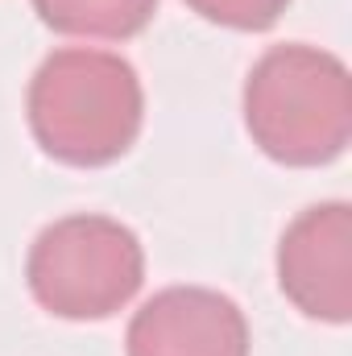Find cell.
<instances>
[{
	"mask_svg": "<svg viewBox=\"0 0 352 356\" xmlns=\"http://www.w3.org/2000/svg\"><path fill=\"white\" fill-rule=\"evenodd\" d=\"M145 91L137 71L108 50H54L29 83V129L67 166H108L137 141Z\"/></svg>",
	"mask_w": 352,
	"mask_h": 356,
	"instance_id": "cell-1",
	"label": "cell"
},
{
	"mask_svg": "<svg viewBox=\"0 0 352 356\" xmlns=\"http://www.w3.org/2000/svg\"><path fill=\"white\" fill-rule=\"evenodd\" d=\"M245 124L282 166H328L349 149V67L319 46H273L245 83Z\"/></svg>",
	"mask_w": 352,
	"mask_h": 356,
	"instance_id": "cell-2",
	"label": "cell"
},
{
	"mask_svg": "<svg viewBox=\"0 0 352 356\" xmlns=\"http://www.w3.org/2000/svg\"><path fill=\"white\" fill-rule=\"evenodd\" d=\"M25 277L58 319H108L145 282V249L112 216H63L38 232Z\"/></svg>",
	"mask_w": 352,
	"mask_h": 356,
	"instance_id": "cell-3",
	"label": "cell"
},
{
	"mask_svg": "<svg viewBox=\"0 0 352 356\" xmlns=\"http://www.w3.org/2000/svg\"><path fill=\"white\" fill-rule=\"evenodd\" d=\"M282 294L319 323H349L352 315V207H307L278 245Z\"/></svg>",
	"mask_w": 352,
	"mask_h": 356,
	"instance_id": "cell-4",
	"label": "cell"
},
{
	"mask_svg": "<svg viewBox=\"0 0 352 356\" xmlns=\"http://www.w3.org/2000/svg\"><path fill=\"white\" fill-rule=\"evenodd\" d=\"M129 356H249L245 311L207 286H166L129 323Z\"/></svg>",
	"mask_w": 352,
	"mask_h": 356,
	"instance_id": "cell-5",
	"label": "cell"
},
{
	"mask_svg": "<svg viewBox=\"0 0 352 356\" xmlns=\"http://www.w3.org/2000/svg\"><path fill=\"white\" fill-rule=\"evenodd\" d=\"M33 8L50 29L67 38L125 42L154 21L158 0H33Z\"/></svg>",
	"mask_w": 352,
	"mask_h": 356,
	"instance_id": "cell-6",
	"label": "cell"
},
{
	"mask_svg": "<svg viewBox=\"0 0 352 356\" xmlns=\"http://www.w3.org/2000/svg\"><path fill=\"white\" fill-rule=\"evenodd\" d=\"M203 21L224 25V29H245V33H262L269 29L290 0H186Z\"/></svg>",
	"mask_w": 352,
	"mask_h": 356,
	"instance_id": "cell-7",
	"label": "cell"
}]
</instances>
